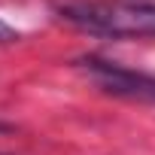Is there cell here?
Listing matches in <instances>:
<instances>
[{"label": "cell", "mask_w": 155, "mask_h": 155, "mask_svg": "<svg viewBox=\"0 0 155 155\" xmlns=\"http://www.w3.org/2000/svg\"><path fill=\"white\" fill-rule=\"evenodd\" d=\"M52 15L101 40H155V0H52Z\"/></svg>", "instance_id": "cell-1"}, {"label": "cell", "mask_w": 155, "mask_h": 155, "mask_svg": "<svg viewBox=\"0 0 155 155\" xmlns=\"http://www.w3.org/2000/svg\"><path fill=\"white\" fill-rule=\"evenodd\" d=\"M73 67L79 70L97 91H104L110 97H122V101H131V104H152L155 107V73L125 67V64L110 61V58L94 55V52L76 58Z\"/></svg>", "instance_id": "cell-2"}, {"label": "cell", "mask_w": 155, "mask_h": 155, "mask_svg": "<svg viewBox=\"0 0 155 155\" xmlns=\"http://www.w3.org/2000/svg\"><path fill=\"white\" fill-rule=\"evenodd\" d=\"M18 40H21V34H18L9 21L0 18V46H9V43H18Z\"/></svg>", "instance_id": "cell-3"}, {"label": "cell", "mask_w": 155, "mask_h": 155, "mask_svg": "<svg viewBox=\"0 0 155 155\" xmlns=\"http://www.w3.org/2000/svg\"><path fill=\"white\" fill-rule=\"evenodd\" d=\"M6 131H12V125L9 122H0V134H6Z\"/></svg>", "instance_id": "cell-4"}, {"label": "cell", "mask_w": 155, "mask_h": 155, "mask_svg": "<svg viewBox=\"0 0 155 155\" xmlns=\"http://www.w3.org/2000/svg\"><path fill=\"white\" fill-rule=\"evenodd\" d=\"M0 155H6V152H0Z\"/></svg>", "instance_id": "cell-5"}]
</instances>
